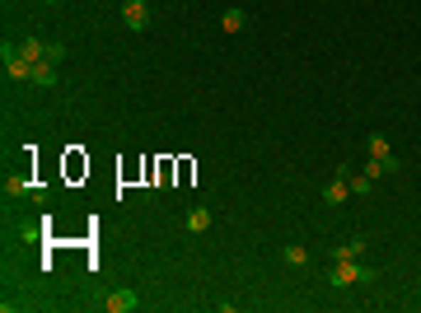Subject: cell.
I'll return each instance as SVG.
<instances>
[{
	"label": "cell",
	"mask_w": 421,
	"mask_h": 313,
	"mask_svg": "<svg viewBox=\"0 0 421 313\" xmlns=\"http://www.w3.org/2000/svg\"><path fill=\"white\" fill-rule=\"evenodd\" d=\"M323 280H328V285H337V290H346V285H375V280H379V267H366L361 258H346V262H333V267L323 271Z\"/></svg>",
	"instance_id": "cell-1"
},
{
	"label": "cell",
	"mask_w": 421,
	"mask_h": 313,
	"mask_svg": "<svg viewBox=\"0 0 421 313\" xmlns=\"http://www.w3.org/2000/svg\"><path fill=\"white\" fill-rule=\"evenodd\" d=\"M122 23L132 33H145L150 28V0H122Z\"/></svg>",
	"instance_id": "cell-2"
},
{
	"label": "cell",
	"mask_w": 421,
	"mask_h": 313,
	"mask_svg": "<svg viewBox=\"0 0 421 313\" xmlns=\"http://www.w3.org/2000/svg\"><path fill=\"white\" fill-rule=\"evenodd\" d=\"M366 253H370V238L356 234V238H342V243H333V253H328V258H333V262H346V258H366Z\"/></svg>",
	"instance_id": "cell-3"
},
{
	"label": "cell",
	"mask_w": 421,
	"mask_h": 313,
	"mask_svg": "<svg viewBox=\"0 0 421 313\" xmlns=\"http://www.w3.org/2000/svg\"><path fill=\"white\" fill-rule=\"evenodd\" d=\"M210 220H215V215H210V206H206V202H197L188 215H183V229H188V234H206Z\"/></svg>",
	"instance_id": "cell-4"
},
{
	"label": "cell",
	"mask_w": 421,
	"mask_h": 313,
	"mask_svg": "<svg viewBox=\"0 0 421 313\" xmlns=\"http://www.w3.org/2000/svg\"><path fill=\"white\" fill-rule=\"evenodd\" d=\"M346 197H351V182L337 173V178L323 187V206H328V211H337V206H346Z\"/></svg>",
	"instance_id": "cell-5"
},
{
	"label": "cell",
	"mask_w": 421,
	"mask_h": 313,
	"mask_svg": "<svg viewBox=\"0 0 421 313\" xmlns=\"http://www.w3.org/2000/svg\"><path fill=\"white\" fill-rule=\"evenodd\" d=\"M136 304H141V295H136V290H112L108 300H103V309H108V313H132Z\"/></svg>",
	"instance_id": "cell-6"
},
{
	"label": "cell",
	"mask_w": 421,
	"mask_h": 313,
	"mask_svg": "<svg viewBox=\"0 0 421 313\" xmlns=\"http://www.w3.org/2000/svg\"><path fill=\"white\" fill-rule=\"evenodd\" d=\"M5 192H10V197H33L38 182L28 178V173H19V168H14V173H5Z\"/></svg>",
	"instance_id": "cell-7"
},
{
	"label": "cell",
	"mask_w": 421,
	"mask_h": 313,
	"mask_svg": "<svg viewBox=\"0 0 421 313\" xmlns=\"http://www.w3.org/2000/svg\"><path fill=\"white\" fill-rule=\"evenodd\" d=\"M56 61H33V84L38 89H56Z\"/></svg>",
	"instance_id": "cell-8"
},
{
	"label": "cell",
	"mask_w": 421,
	"mask_h": 313,
	"mask_svg": "<svg viewBox=\"0 0 421 313\" xmlns=\"http://www.w3.org/2000/svg\"><path fill=\"white\" fill-rule=\"evenodd\" d=\"M281 262H286L290 271L309 267V248H304V243H286V248H281Z\"/></svg>",
	"instance_id": "cell-9"
},
{
	"label": "cell",
	"mask_w": 421,
	"mask_h": 313,
	"mask_svg": "<svg viewBox=\"0 0 421 313\" xmlns=\"http://www.w3.org/2000/svg\"><path fill=\"white\" fill-rule=\"evenodd\" d=\"M248 23H253V19H248V10H239V5L220 14V28H225V33H244Z\"/></svg>",
	"instance_id": "cell-10"
},
{
	"label": "cell",
	"mask_w": 421,
	"mask_h": 313,
	"mask_svg": "<svg viewBox=\"0 0 421 313\" xmlns=\"http://www.w3.org/2000/svg\"><path fill=\"white\" fill-rule=\"evenodd\" d=\"M47 47L52 43H43V38H19V56L23 61H47Z\"/></svg>",
	"instance_id": "cell-11"
},
{
	"label": "cell",
	"mask_w": 421,
	"mask_h": 313,
	"mask_svg": "<svg viewBox=\"0 0 421 313\" xmlns=\"http://www.w3.org/2000/svg\"><path fill=\"white\" fill-rule=\"evenodd\" d=\"M366 155H370V159H388L393 150H388V141H384V136L375 131V136H366Z\"/></svg>",
	"instance_id": "cell-12"
},
{
	"label": "cell",
	"mask_w": 421,
	"mask_h": 313,
	"mask_svg": "<svg viewBox=\"0 0 421 313\" xmlns=\"http://www.w3.org/2000/svg\"><path fill=\"white\" fill-rule=\"evenodd\" d=\"M351 182V197H370V192H375V178H370V173H356V178H346Z\"/></svg>",
	"instance_id": "cell-13"
},
{
	"label": "cell",
	"mask_w": 421,
	"mask_h": 313,
	"mask_svg": "<svg viewBox=\"0 0 421 313\" xmlns=\"http://www.w3.org/2000/svg\"><path fill=\"white\" fill-rule=\"evenodd\" d=\"M47 5H61V0H47Z\"/></svg>",
	"instance_id": "cell-14"
}]
</instances>
